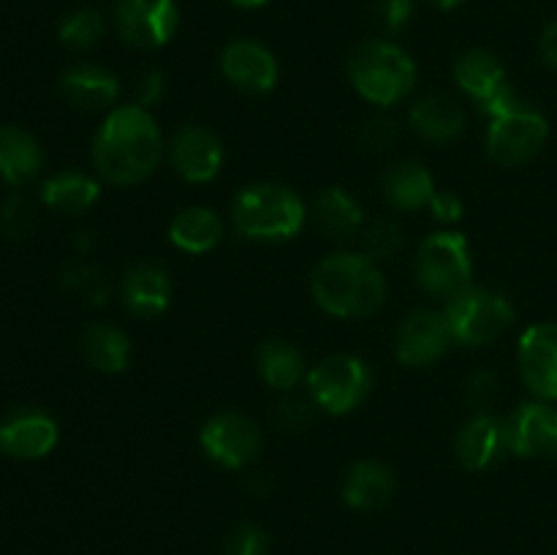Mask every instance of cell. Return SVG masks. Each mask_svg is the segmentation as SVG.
<instances>
[{"instance_id": "2e32d148", "label": "cell", "mask_w": 557, "mask_h": 555, "mask_svg": "<svg viewBox=\"0 0 557 555\" xmlns=\"http://www.w3.org/2000/svg\"><path fill=\"white\" fill-rule=\"evenodd\" d=\"M455 446L457 457L468 471H484V468L495 466L509 452L506 419H498L490 411H479L476 417L462 424Z\"/></svg>"}, {"instance_id": "ffe728a7", "label": "cell", "mask_w": 557, "mask_h": 555, "mask_svg": "<svg viewBox=\"0 0 557 555\" xmlns=\"http://www.w3.org/2000/svg\"><path fill=\"white\" fill-rule=\"evenodd\" d=\"M60 92L65 101L85 112H98L117 101L120 82L101 65H74L60 76Z\"/></svg>"}, {"instance_id": "836d02e7", "label": "cell", "mask_w": 557, "mask_h": 555, "mask_svg": "<svg viewBox=\"0 0 557 555\" xmlns=\"http://www.w3.org/2000/svg\"><path fill=\"white\" fill-rule=\"evenodd\" d=\"M310 406L305 400H299V397H286V400L281 403V406H277V424H281V428H286V430H302V428H308L310 424Z\"/></svg>"}, {"instance_id": "83f0119b", "label": "cell", "mask_w": 557, "mask_h": 555, "mask_svg": "<svg viewBox=\"0 0 557 555\" xmlns=\"http://www.w3.org/2000/svg\"><path fill=\"white\" fill-rule=\"evenodd\" d=\"M82 351H85L87 362L101 373H120L128 365L131 341L117 326L92 324L82 335Z\"/></svg>"}, {"instance_id": "f1b7e54d", "label": "cell", "mask_w": 557, "mask_h": 555, "mask_svg": "<svg viewBox=\"0 0 557 555\" xmlns=\"http://www.w3.org/2000/svg\"><path fill=\"white\" fill-rule=\"evenodd\" d=\"M259 370L264 381L275 390H292L305 373V359L292 343L270 341L259 351Z\"/></svg>"}, {"instance_id": "8d00e7d4", "label": "cell", "mask_w": 557, "mask_h": 555, "mask_svg": "<svg viewBox=\"0 0 557 555\" xmlns=\"http://www.w3.org/2000/svg\"><path fill=\"white\" fill-rule=\"evenodd\" d=\"M430 210L438 221H460L462 218V199L449 190H435L433 201H430Z\"/></svg>"}, {"instance_id": "d4e9b609", "label": "cell", "mask_w": 557, "mask_h": 555, "mask_svg": "<svg viewBox=\"0 0 557 555\" xmlns=\"http://www.w3.org/2000/svg\"><path fill=\"white\" fill-rule=\"evenodd\" d=\"M223 237V223L207 207H188L169 226V239L185 254H207Z\"/></svg>"}, {"instance_id": "4fadbf2b", "label": "cell", "mask_w": 557, "mask_h": 555, "mask_svg": "<svg viewBox=\"0 0 557 555\" xmlns=\"http://www.w3.org/2000/svg\"><path fill=\"white\" fill-rule=\"evenodd\" d=\"M58 444V422L41 408H16L0 422V452L16 460H38Z\"/></svg>"}, {"instance_id": "ac0fdd59", "label": "cell", "mask_w": 557, "mask_h": 555, "mask_svg": "<svg viewBox=\"0 0 557 555\" xmlns=\"http://www.w3.org/2000/svg\"><path fill=\"white\" fill-rule=\"evenodd\" d=\"M221 69L232 85L250 92L272 90L277 82L275 54L264 44L250 41V38H237V41L223 49Z\"/></svg>"}, {"instance_id": "b9f144b4", "label": "cell", "mask_w": 557, "mask_h": 555, "mask_svg": "<svg viewBox=\"0 0 557 555\" xmlns=\"http://www.w3.org/2000/svg\"><path fill=\"white\" fill-rule=\"evenodd\" d=\"M228 3L239 5V9H259V5H264L267 0H228Z\"/></svg>"}, {"instance_id": "f546056e", "label": "cell", "mask_w": 557, "mask_h": 555, "mask_svg": "<svg viewBox=\"0 0 557 555\" xmlns=\"http://www.w3.org/2000/svg\"><path fill=\"white\" fill-rule=\"evenodd\" d=\"M60 41L71 49H90L103 36V16L96 9H79L63 20L58 30Z\"/></svg>"}, {"instance_id": "8fae6325", "label": "cell", "mask_w": 557, "mask_h": 555, "mask_svg": "<svg viewBox=\"0 0 557 555\" xmlns=\"http://www.w3.org/2000/svg\"><path fill=\"white\" fill-rule=\"evenodd\" d=\"M201 449L223 468H243L259 455L261 435L248 417L234 411L215 414L199 433Z\"/></svg>"}, {"instance_id": "d590c367", "label": "cell", "mask_w": 557, "mask_h": 555, "mask_svg": "<svg viewBox=\"0 0 557 555\" xmlns=\"http://www.w3.org/2000/svg\"><path fill=\"white\" fill-rule=\"evenodd\" d=\"M397 128L389 120H370L362 128V145L364 150H384V147L392 145Z\"/></svg>"}, {"instance_id": "5bb4252c", "label": "cell", "mask_w": 557, "mask_h": 555, "mask_svg": "<svg viewBox=\"0 0 557 555\" xmlns=\"http://www.w3.org/2000/svg\"><path fill=\"white\" fill-rule=\"evenodd\" d=\"M520 370L533 395L557 400V324H533L520 337Z\"/></svg>"}, {"instance_id": "52a82bcc", "label": "cell", "mask_w": 557, "mask_h": 555, "mask_svg": "<svg viewBox=\"0 0 557 555\" xmlns=\"http://www.w3.org/2000/svg\"><path fill=\"white\" fill-rule=\"evenodd\" d=\"M370 381H373V375L362 359L354 357V354H335V357H326L324 362L310 370L308 390L315 406L341 417V414L362 406L370 392Z\"/></svg>"}, {"instance_id": "7402d4cb", "label": "cell", "mask_w": 557, "mask_h": 555, "mask_svg": "<svg viewBox=\"0 0 557 555\" xmlns=\"http://www.w3.org/2000/svg\"><path fill=\"white\" fill-rule=\"evenodd\" d=\"M44 152L36 136L20 125H0V174L11 185H27L41 172Z\"/></svg>"}, {"instance_id": "44dd1931", "label": "cell", "mask_w": 557, "mask_h": 555, "mask_svg": "<svg viewBox=\"0 0 557 555\" xmlns=\"http://www.w3.org/2000/svg\"><path fill=\"white\" fill-rule=\"evenodd\" d=\"M395 495V473L384 462L362 460L348 471L343 484V498L359 511L384 509Z\"/></svg>"}, {"instance_id": "d6986e66", "label": "cell", "mask_w": 557, "mask_h": 555, "mask_svg": "<svg viewBox=\"0 0 557 555\" xmlns=\"http://www.w3.org/2000/svg\"><path fill=\"white\" fill-rule=\"evenodd\" d=\"M120 297L134 316H141V319L161 316L172 299V283H169L166 270L150 264V261L131 267L120 283Z\"/></svg>"}, {"instance_id": "30bf717a", "label": "cell", "mask_w": 557, "mask_h": 555, "mask_svg": "<svg viewBox=\"0 0 557 555\" xmlns=\"http://www.w3.org/2000/svg\"><path fill=\"white\" fill-rule=\"evenodd\" d=\"M114 25L131 47L158 49L177 33L180 11L174 0H120Z\"/></svg>"}, {"instance_id": "8992f818", "label": "cell", "mask_w": 557, "mask_h": 555, "mask_svg": "<svg viewBox=\"0 0 557 555\" xmlns=\"http://www.w3.org/2000/svg\"><path fill=\"white\" fill-rule=\"evenodd\" d=\"M549 125L536 109L525 107L522 101H515L511 107L500 109L498 114L490 118L487 131V152L493 161L504 166H520L539 156L547 141Z\"/></svg>"}, {"instance_id": "6da1fadb", "label": "cell", "mask_w": 557, "mask_h": 555, "mask_svg": "<svg viewBox=\"0 0 557 555\" xmlns=\"http://www.w3.org/2000/svg\"><path fill=\"white\" fill-rule=\"evenodd\" d=\"M163 139L150 109L131 103L107 114L92 141L96 169L114 185H136L156 172Z\"/></svg>"}, {"instance_id": "9a60e30c", "label": "cell", "mask_w": 557, "mask_h": 555, "mask_svg": "<svg viewBox=\"0 0 557 555\" xmlns=\"http://www.w3.org/2000/svg\"><path fill=\"white\" fill-rule=\"evenodd\" d=\"M509 452L520 457L557 460V408L547 403H525L506 419Z\"/></svg>"}, {"instance_id": "e0dca14e", "label": "cell", "mask_w": 557, "mask_h": 555, "mask_svg": "<svg viewBox=\"0 0 557 555\" xmlns=\"http://www.w3.org/2000/svg\"><path fill=\"white\" fill-rule=\"evenodd\" d=\"M172 163L188 183H207L221 172V139L205 125H185L174 134Z\"/></svg>"}, {"instance_id": "7a4b0ae2", "label": "cell", "mask_w": 557, "mask_h": 555, "mask_svg": "<svg viewBox=\"0 0 557 555\" xmlns=\"http://www.w3.org/2000/svg\"><path fill=\"white\" fill-rule=\"evenodd\" d=\"M313 297L326 313L362 319L386 299V281L368 254H335L313 272Z\"/></svg>"}, {"instance_id": "9c48e42d", "label": "cell", "mask_w": 557, "mask_h": 555, "mask_svg": "<svg viewBox=\"0 0 557 555\" xmlns=\"http://www.w3.org/2000/svg\"><path fill=\"white\" fill-rule=\"evenodd\" d=\"M455 79L466 90V96L473 98L479 109L490 118L520 101L509 76H506V69L487 49H471V52L462 54L455 63Z\"/></svg>"}, {"instance_id": "f35d334b", "label": "cell", "mask_w": 557, "mask_h": 555, "mask_svg": "<svg viewBox=\"0 0 557 555\" xmlns=\"http://www.w3.org/2000/svg\"><path fill=\"white\" fill-rule=\"evenodd\" d=\"M33 223V207L27 205L25 199H11L9 205H5V226L11 229L14 234H25L27 229H30Z\"/></svg>"}, {"instance_id": "7c38bea8", "label": "cell", "mask_w": 557, "mask_h": 555, "mask_svg": "<svg viewBox=\"0 0 557 555\" xmlns=\"http://www.w3.org/2000/svg\"><path fill=\"white\" fill-rule=\"evenodd\" d=\"M449 321L441 310H413L397 330V359L408 368L433 365L451 346Z\"/></svg>"}, {"instance_id": "484cf974", "label": "cell", "mask_w": 557, "mask_h": 555, "mask_svg": "<svg viewBox=\"0 0 557 555\" xmlns=\"http://www.w3.org/2000/svg\"><path fill=\"white\" fill-rule=\"evenodd\" d=\"M313 218L315 226L332 239L351 237V234H357L364 223L359 201L343 188H326L324 194L315 199Z\"/></svg>"}, {"instance_id": "277c9868", "label": "cell", "mask_w": 557, "mask_h": 555, "mask_svg": "<svg viewBox=\"0 0 557 555\" xmlns=\"http://www.w3.org/2000/svg\"><path fill=\"white\" fill-rule=\"evenodd\" d=\"M348 76L359 96L379 107H392L413 90L417 65L411 54L392 41H368L351 54Z\"/></svg>"}, {"instance_id": "ba28073f", "label": "cell", "mask_w": 557, "mask_h": 555, "mask_svg": "<svg viewBox=\"0 0 557 555\" xmlns=\"http://www.w3.org/2000/svg\"><path fill=\"white\" fill-rule=\"evenodd\" d=\"M473 261L468 239L457 232L430 234L417 254V278L430 294H457L471 283Z\"/></svg>"}, {"instance_id": "3957f363", "label": "cell", "mask_w": 557, "mask_h": 555, "mask_svg": "<svg viewBox=\"0 0 557 555\" xmlns=\"http://www.w3.org/2000/svg\"><path fill=\"white\" fill-rule=\"evenodd\" d=\"M232 221L248 239L277 243L302 229L305 205L292 188L277 183H256L243 188L232 205Z\"/></svg>"}, {"instance_id": "e575fe53", "label": "cell", "mask_w": 557, "mask_h": 555, "mask_svg": "<svg viewBox=\"0 0 557 555\" xmlns=\"http://www.w3.org/2000/svg\"><path fill=\"white\" fill-rule=\"evenodd\" d=\"M413 14V0H379V16L386 30L397 33Z\"/></svg>"}, {"instance_id": "5b68a950", "label": "cell", "mask_w": 557, "mask_h": 555, "mask_svg": "<svg viewBox=\"0 0 557 555\" xmlns=\"http://www.w3.org/2000/svg\"><path fill=\"white\" fill-rule=\"evenodd\" d=\"M451 337L462 346H487L515 321V308L504 294L482 286H466L451 294L444 310Z\"/></svg>"}, {"instance_id": "74e56055", "label": "cell", "mask_w": 557, "mask_h": 555, "mask_svg": "<svg viewBox=\"0 0 557 555\" xmlns=\"http://www.w3.org/2000/svg\"><path fill=\"white\" fill-rule=\"evenodd\" d=\"M495 392H498V381H495V375L487 373V370H482V373H476L468 381V397H471V403H476V406L493 403Z\"/></svg>"}, {"instance_id": "4dcf8cb0", "label": "cell", "mask_w": 557, "mask_h": 555, "mask_svg": "<svg viewBox=\"0 0 557 555\" xmlns=\"http://www.w3.org/2000/svg\"><path fill=\"white\" fill-rule=\"evenodd\" d=\"M223 555H270V539L253 522H239L228 531Z\"/></svg>"}, {"instance_id": "603a6c76", "label": "cell", "mask_w": 557, "mask_h": 555, "mask_svg": "<svg viewBox=\"0 0 557 555\" xmlns=\"http://www.w3.org/2000/svg\"><path fill=\"white\" fill-rule=\"evenodd\" d=\"M411 125L419 136L430 141H449L462 134V109L457 107L455 98L444 96V92H433V96L419 98L411 107Z\"/></svg>"}, {"instance_id": "7bdbcfd3", "label": "cell", "mask_w": 557, "mask_h": 555, "mask_svg": "<svg viewBox=\"0 0 557 555\" xmlns=\"http://www.w3.org/2000/svg\"><path fill=\"white\" fill-rule=\"evenodd\" d=\"M435 5H441V9H457V5H462L466 0H433Z\"/></svg>"}, {"instance_id": "ab89813d", "label": "cell", "mask_w": 557, "mask_h": 555, "mask_svg": "<svg viewBox=\"0 0 557 555\" xmlns=\"http://www.w3.org/2000/svg\"><path fill=\"white\" fill-rule=\"evenodd\" d=\"M163 92V74H158V71H150V74L141 76L139 82V107H152V103L161 98Z\"/></svg>"}, {"instance_id": "cb8c5ba5", "label": "cell", "mask_w": 557, "mask_h": 555, "mask_svg": "<svg viewBox=\"0 0 557 555\" xmlns=\"http://www.w3.org/2000/svg\"><path fill=\"white\" fill-rule=\"evenodd\" d=\"M384 196L397 210H422L435 196V180L422 163H397L384 177Z\"/></svg>"}, {"instance_id": "60d3db41", "label": "cell", "mask_w": 557, "mask_h": 555, "mask_svg": "<svg viewBox=\"0 0 557 555\" xmlns=\"http://www.w3.org/2000/svg\"><path fill=\"white\" fill-rule=\"evenodd\" d=\"M542 54L547 60L549 69L557 71V20L544 30L542 36Z\"/></svg>"}, {"instance_id": "4316f807", "label": "cell", "mask_w": 557, "mask_h": 555, "mask_svg": "<svg viewBox=\"0 0 557 555\" xmlns=\"http://www.w3.org/2000/svg\"><path fill=\"white\" fill-rule=\"evenodd\" d=\"M98 194H101V185L82 172L54 174L41 188L44 205L58 212H69V215L85 212L87 207L96 205Z\"/></svg>"}, {"instance_id": "1f68e13d", "label": "cell", "mask_w": 557, "mask_h": 555, "mask_svg": "<svg viewBox=\"0 0 557 555\" xmlns=\"http://www.w3.org/2000/svg\"><path fill=\"white\" fill-rule=\"evenodd\" d=\"M403 245V229L395 221H375L373 226L364 232V254L373 261L389 259L400 250Z\"/></svg>"}, {"instance_id": "d6a6232c", "label": "cell", "mask_w": 557, "mask_h": 555, "mask_svg": "<svg viewBox=\"0 0 557 555\" xmlns=\"http://www.w3.org/2000/svg\"><path fill=\"white\" fill-rule=\"evenodd\" d=\"M65 283H69L71 288H76L79 294H85L92 305H101L103 299H107V286H103V281L98 278V272L92 270L90 264H76L74 270H69Z\"/></svg>"}]
</instances>
